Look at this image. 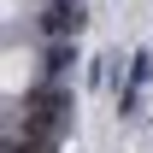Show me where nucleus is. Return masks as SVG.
I'll use <instances>...</instances> for the list:
<instances>
[{
    "label": "nucleus",
    "mask_w": 153,
    "mask_h": 153,
    "mask_svg": "<svg viewBox=\"0 0 153 153\" xmlns=\"http://www.w3.org/2000/svg\"><path fill=\"white\" fill-rule=\"evenodd\" d=\"M71 124V94L65 88H30L24 94V135L30 141H53Z\"/></svg>",
    "instance_id": "f257e3e1"
},
{
    "label": "nucleus",
    "mask_w": 153,
    "mask_h": 153,
    "mask_svg": "<svg viewBox=\"0 0 153 153\" xmlns=\"http://www.w3.org/2000/svg\"><path fill=\"white\" fill-rule=\"evenodd\" d=\"M82 24H88L82 0H53V6L41 12V30H47L53 41H71V36H82Z\"/></svg>",
    "instance_id": "f03ea898"
},
{
    "label": "nucleus",
    "mask_w": 153,
    "mask_h": 153,
    "mask_svg": "<svg viewBox=\"0 0 153 153\" xmlns=\"http://www.w3.org/2000/svg\"><path fill=\"white\" fill-rule=\"evenodd\" d=\"M71 65H76V47H71V41H47V53H41V71H47V76H65Z\"/></svg>",
    "instance_id": "7ed1b4c3"
},
{
    "label": "nucleus",
    "mask_w": 153,
    "mask_h": 153,
    "mask_svg": "<svg viewBox=\"0 0 153 153\" xmlns=\"http://www.w3.org/2000/svg\"><path fill=\"white\" fill-rule=\"evenodd\" d=\"M147 76H153V59H147V53H135V59H130V82H124V88H141Z\"/></svg>",
    "instance_id": "20e7f679"
},
{
    "label": "nucleus",
    "mask_w": 153,
    "mask_h": 153,
    "mask_svg": "<svg viewBox=\"0 0 153 153\" xmlns=\"http://www.w3.org/2000/svg\"><path fill=\"white\" fill-rule=\"evenodd\" d=\"M6 153H53V141H30L24 135V141H6Z\"/></svg>",
    "instance_id": "39448f33"
}]
</instances>
